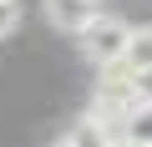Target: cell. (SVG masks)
<instances>
[{"label":"cell","instance_id":"6da1fadb","mask_svg":"<svg viewBox=\"0 0 152 147\" xmlns=\"http://www.w3.org/2000/svg\"><path fill=\"white\" fill-rule=\"evenodd\" d=\"M127 20H117V15H91L81 31H76V41H81V51L102 66V61H117V51H122V41H127Z\"/></svg>","mask_w":152,"mask_h":147},{"label":"cell","instance_id":"7a4b0ae2","mask_svg":"<svg viewBox=\"0 0 152 147\" xmlns=\"http://www.w3.org/2000/svg\"><path fill=\"white\" fill-rule=\"evenodd\" d=\"M66 147H122V127H117V122H102V117L91 112V117H81V122L71 127Z\"/></svg>","mask_w":152,"mask_h":147},{"label":"cell","instance_id":"3957f363","mask_svg":"<svg viewBox=\"0 0 152 147\" xmlns=\"http://www.w3.org/2000/svg\"><path fill=\"white\" fill-rule=\"evenodd\" d=\"M91 15H96V0H46V20L66 36H76Z\"/></svg>","mask_w":152,"mask_h":147},{"label":"cell","instance_id":"277c9868","mask_svg":"<svg viewBox=\"0 0 152 147\" xmlns=\"http://www.w3.org/2000/svg\"><path fill=\"white\" fill-rule=\"evenodd\" d=\"M20 26V0H0V41Z\"/></svg>","mask_w":152,"mask_h":147},{"label":"cell","instance_id":"5b68a950","mask_svg":"<svg viewBox=\"0 0 152 147\" xmlns=\"http://www.w3.org/2000/svg\"><path fill=\"white\" fill-rule=\"evenodd\" d=\"M122 147H147V142H122Z\"/></svg>","mask_w":152,"mask_h":147},{"label":"cell","instance_id":"8992f818","mask_svg":"<svg viewBox=\"0 0 152 147\" xmlns=\"http://www.w3.org/2000/svg\"><path fill=\"white\" fill-rule=\"evenodd\" d=\"M56 147H66V142H56Z\"/></svg>","mask_w":152,"mask_h":147}]
</instances>
